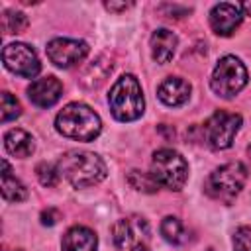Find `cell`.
Here are the masks:
<instances>
[{"mask_svg":"<svg viewBox=\"0 0 251 251\" xmlns=\"http://www.w3.org/2000/svg\"><path fill=\"white\" fill-rule=\"evenodd\" d=\"M59 175H63L75 188H86L104 180L106 165L96 153L73 149L61 155Z\"/></svg>","mask_w":251,"mask_h":251,"instance_id":"6da1fadb","label":"cell"},{"mask_svg":"<svg viewBox=\"0 0 251 251\" xmlns=\"http://www.w3.org/2000/svg\"><path fill=\"white\" fill-rule=\"evenodd\" d=\"M55 127L61 135L76 141H92L102 129L98 114L80 102L67 104L55 118Z\"/></svg>","mask_w":251,"mask_h":251,"instance_id":"7a4b0ae2","label":"cell"},{"mask_svg":"<svg viewBox=\"0 0 251 251\" xmlns=\"http://www.w3.org/2000/svg\"><path fill=\"white\" fill-rule=\"evenodd\" d=\"M108 104L116 120L120 122H133L143 114L145 102L141 84L133 75H122L108 94Z\"/></svg>","mask_w":251,"mask_h":251,"instance_id":"3957f363","label":"cell"},{"mask_svg":"<svg viewBox=\"0 0 251 251\" xmlns=\"http://www.w3.org/2000/svg\"><path fill=\"white\" fill-rule=\"evenodd\" d=\"M247 180V169L243 163L239 161H231L226 163L222 167H218L206 180V192L220 202L229 204L245 186Z\"/></svg>","mask_w":251,"mask_h":251,"instance_id":"277c9868","label":"cell"},{"mask_svg":"<svg viewBox=\"0 0 251 251\" xmlns=\"http://www.w3.org/2000/svg\"><path fill=\"white\" fill-rule=\"evenodd\" d=\"M151 175L169 190H180L188 178V163L175 149H159L151 159Z\"/></svg>","mask_w":251,"mask_h":251,"instance_id":"5b68a950","label":"cell"},{"mask_svg":"<svg viewBox=\"0 0 251 251\" xmlns=\"http://www.w3.org/2000/svg\"><path fill=\"white\" fill-rule=\"evenodd\" d=\"M112 239H114L116 251H149L151 229L145 218L127 216L116 222L112 229Z\"/></svg>","mask_w":251,"mask_h":251,"instance_id":"8992f818","label":"cell"},{"mask_svg":"<svg viewBox=\"0 0 251 251\" xmlns=\"http://www.w3.org/2000/svg\"><path fill=\"white\" fill-rule=\"evenodd\" d=\"M245 84H247V69L243 67V63L233 55L222 57L210 78L212 90L222 98H231Z\"/></svg>","mask_w":251,"mask_h":251,"instance_id":"52a82bcc","label":"cell"},{"mask_svg":"<svg viewBox=\"0 0 251 251\" xmlns=\"http://www.w3.org/2000/svg\"><path fill=\"white\" fill-rule=\"evenodd\" d=\"M241 126V116L227 110H216L204 124L202 135L212 149H227Z\"/></svg>","mask_w":251,"mask_h":251,"instance_id":"ba28073f","label":"cell"},{"mask_svg":"<svg viewBox=\"0 0 251 251\" xmlns=\"http://www.w3.org/2000/svg\"><path fill=\"white\" fill-rule=\"evenodd\" d=\"M2 61L8 71L24 78H33L41 71L35 51L25 43H8L2 49Z\"/></svg>","mask_w":251,"mask_h":251,"instance_id":"9c48e42d","label":"cell"},{"mask_svg":"<svg viewBox=\"0 0 251 251\" xmlns=\"http://www.w3.org/2000/svg\"><path fill=\"white\" fill-rule=\"evenodd\" d=\"M47 57L53 65L61 67V69H69L78 65L86 53H88V45L82 39H69V37H57L51 39L45 47Z\"/></svg>","mask_w":251,"mask_h":251,"instance_id":"30bf717a","label":"cell"},{"mask_svg":"<svg viewBox=\"0 0 251 251\" xmlns=\"http://www.w3.org/2000/svg\"><path fill=\"white\" fill-rule=\"evenodd\" d=\"M243 20V14H241V6H235V4H227V2H222V4H216L212 10H210V25L212 29L222 35V37H227L231 35L239 24Z\"/></svg>","mask_w":251,"mask_h":251,"instance_id":"8fae6325","label":"cell"},{"mask_svg":"<svg viewBox=\"0 0 251 251\" xmlns=\"http://www.w3.org/2000/svg\"><path fill=\"white\" fill-rule=\"evenodd\" d=\"M61 94H63V84L55 76L37 78L27 88V98L37 108H49V106H53L61 98Z\"/></svg>","mask_w":251,"mask_h":251,"instance_id":"7c38bea8","label":"cell"},{"mask_svg":"<svg viewBox=\"0 0 251 251\" xmlns=\"http://www.w3.org/2000/svg\"><path fill=\"white\" fill-rule=\"evenodd\" d=\"M157 96L167 106H182L190 98V84L184 78L169 76L159 84Z\"/></svg>","mask_w":251,"mask_h":251,"instance_id":"4fadbf2b","label":"cell"},{"mask_svg":"<svg viewBox=\"0 0 251 251\" xmlns=\"http://www.w3.org/2000/svg\"><path fill=\"white\" fill-rule=\"evenodd\" d=\"M96 233L84 226H73L71 229H67L61 241L63 251H96Z\"/></svg>","mask_w":251,"mask_h":251,"instance_id":"5bb4252c","label":"cell"},{"mask_svg":"<svg viewBox=\"0 0 251 251\" xmlns=\"http://www.w3.org/2000/svg\"><path fill=\"white\" fill-rule=\"evenodd\" d=\"M175 49H176V35L171 29H157L151 35V53L159 65L169 63L175 55Z\"/></svg>","mask_w":251,"mask_h":251,"instance_id":"9a60e30c","label":"cell"},{"mask_svg":"<svg viewBox=\"0 0 251 251\" xmlns=\"http://www.w3.org/2000/svg\"><path fill=\"white\" fill-rule=\"evenodd\" d=\"M112 73V61L106 57V55H100L96 57L92 63H88V67L82 71L80 75V84L88 90H94L98 88L100 84H104L106 76Z\"/></svg>","mask_w":251,"mask_h":251,"instance_id":"2e32d148","label":"cell"},{"mask_svg":"<svg viewBox=\"0 0 251 251\" xmlns=\"http://www.w3.org/2000/svg\"><path fill=\"white\" fill-rule=\"evenodd\" d=\"M4 147H6V151L10 155L24 159V157H29L33 153L35 143H33V137L25 129H16L14 127V129L6 131V135H4Z\"/></svg>","mask_w":251,"mask_h":251,"instance_id":"e0dca14e","label":"cell"},{"mask_svg":"<svg viewBox=\"0 0 251 251\" xmlns=\"http://www.w3.org/2000/svg\"><path fill=\"white\" fill-rule=\"evenodd\" d=\"M2 167H4V173H2V196H4V200H8V202H22V200H25L27 190H25V186L12 175L10 165H8L6 159L2 161Z\"/></svg>","mask_w":251,"mask_h":251,"instance_id":"ac0fdd59","label":"cell"},{"mask_svg":"<svg viewBox=\"0 0 251 251\" xmlns=\"http://www.w3.org/2000/svg\"><path fill=\"white\" fill-rule=\"evenodd\" d=\"M159 231H161L163 239L169 241V243H173V245H182V243L188 241V233H186L182 222L178 218H175V216L163 218V222L159 226Z\"/></svg>","mask_w":251,"mask_h":251,"instance_id":"d6986e66","label":"cell"},{"mask_svg":"<svg viewBox=\"0 0 251 251\" xmlns=\"http://www.w3.org/2000/svg\"><path fill=\"white\" fill-rule=\"evenodd\" d=\"M27 16L24 12H16V10H4L2 12V29L4 33H22L27 27Z\"/></svg>","mask_w":251,"mask_h":251,"instance_id":"ffe728a7","label":"cell"},{"mask_svg":"<svg viewBox=\"0 0 251 251\" xmlns=\"http://www.w3.org/2000/svg\"><path fill=\"white\" fill-rule=\"evenodd\" d=\"M127 182L131 188L135 190H141V192H147V194H153L159 190V182L153 178L151 173H143V171H129L127 175Z\"/></svg>","mask_w":251,"mask_h":251,"instance_id":"44dd1931","label":"cell"},{"mask_svg":"<svg viewBox=\"0 0 251 251\" xmlns=\"http://www.w3.org/2000/svg\"><path fill=\"white\" fill-rule=\"evenodd\" d=\"M22 114V106L16 100V96H12L10 92H2V122H10L14 118H18Z\"/></svg>","mask_w":251,"mask_h":251,"instance_id":"7402d4cb","label":"cell"},{"mask_svg":"<svg viewBox=\"0 0 251 251\" xmlns=\"http://www.w3.org/2000/svg\"><path fill=\"white\" fill-rule=\"evenodd\" d=\"M35 173H37L39 182L43 186H47V188H51V186H55L59 182V169H55L51 163H45V161L39 163L35 167Z\"/></svg>","mask_w":251,"mask_h":251,"instance_id":"603a6c76","label":"cell"},{"mask_svg":"<svg viewBox=\"0 0 251 251\" xmlns=\"http://www.w3.org/2000/svg\"><path fill=\"white\" fill-rule=\"evenodd\" d=\"M233 249L235 251H251V227L243 226L233 233Z\"/></svg>","mask_w":251,"mask_h":251,"instance_id":"cb8c5ba5","label":"cell"},{"mask_svg":"<svg viewBox=\"0 0 251 251\" xmlns=\"http://www.w3.org/2000/svg\"><path fill=\"white\" fill-rule=\"evenodd\" d=\"M39 220H41V224H43V226H55V224L61 220V212H59V210H55V208H47V210H43V212H41Z\"/></svg>","mask_w":251,"mask_h":251,"instance_id":"d4e9b609","label":"cell"},{"mask_svg":"<svg viewBox=\"0 0 251 251\" xmlns=\"http://www.w3.org/2000/svg\"><path fill=\"white\" fill-rule=\"evenodd\" d=\"M131 4L129 2H104V8L110 10V12H122V10H127Z\"/></svg>","mask_w":251,"mask_h":251,"instance_id":"484cf974","label":"cell"},{"mask_svg":"<svg viewBox=\"0 0 251 251\" xmlns=\"http://www.w3.org/2000/svg\"><path fill=\"white\" fill-rule=\"evenodd\" d=\"M241 10H245V14H249V16H251V2L241 4Z\"/></svg>","mask_w":251,"mask_h":251,"instance_id":"4316f807","label":"cell"},{"mask_svg":"<svg viewBox=\"0 0 251 251\" xmlns=\"http://www.w3.org/2000/svg\"><path fill=\"white\" fill-rule=\"evenodd\" d=\"M247 153H249V157H251V145H249V147H247Z\"/></svg>","mask_w":251,"mask_h":251,"instance_id":"83f0119b","label":"cell"}]
</instances>
